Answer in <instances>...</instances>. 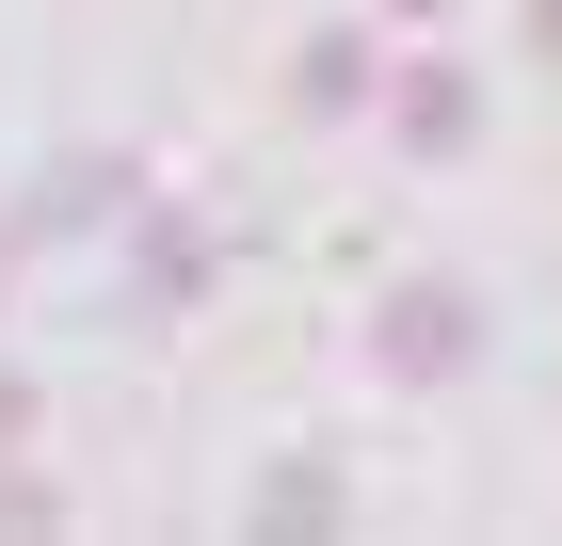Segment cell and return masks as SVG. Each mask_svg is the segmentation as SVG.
Here are the masks:
<instances>
[{
  "label": "cell",
  "mask_w": 562,
  "mask_h": 546,
  "mask_svg": "<svg viewBox=\"0 0 562 546\" xmlns=\"http://www.w3.org/2000/svg\"><path fill=\"white\" fill-rule=\"evenodd\" d=\"M467 337H482V305L450 290V274H418V290L370 305V370H386V386H450V370H467Z\"/></svg>",
  "instance_id": "cell-1"
},
{
  "label": "cell",
  "mask_w": 562,
  "mask_h": 546,
  "mask_svg": "<svg viewBox=\"0 0 562 546\" xmlns=\"http://www.w3.org/2000/svg\"><path fill=\"white\" fill-rule=\"evenodd\" d=\"M402 145H418V161L482 145V97H467V65H402Z\"/></svg>",
  "instance_id": "cell-2"
},
{
  "label": "cell",
  "mask_w": 562,
  "mask_h": 546,
  "mask_svg": "<svg viewBox=\"0 0 562 546\" xmlns=\"http://www.w3.org/2000/svg\"><path fill=\"white\" fill-rule=\"evenodd\" d=\"M290 97H305V113H353V97H370V48H353V33H322V48L290 65Z\"/></svg>",
  "instance_id": "cell-3"
},
{
  "label": "cell",
  "mask_w": 562,
  "mask_h": 546,
  "mask_svg": "<svg viewBox=\"0 0 562 546\" xmlns=\"http://www.w3.org/2000/svg\"><path fill=\"white\" fill-rule=\"evenodd\" d=\"M16 434H33V386H16V370H0V450H16Z\"/></svg>",
  "instance_id": "cell-4"
},
{
  "label": "cell",
  "mask_w": 562,
  "mask_h": 546,
  "mask_svg": "<svg viewBox=\"0 0 562 546\" xmlns=\"http://www.w3.org/2000/svg\"><path fill=\"white\" fill-rule=\"evenodd\" d=\"M530 48H547V65H562V0H530Z\"/></svg>",
  "instance_id": "cell-5"
},
{
  "label": "cell",
  "mask_w": 562,
  "mask_h": 546,
  "mask_svg": "<svg viewBox=\"0 0 562 546\" xmlns=\"http://www.w3.org/2000/svg\"><path fill=\"white\" fill-rule=\"evenodd\" d=\"M402 16H450V0H402Z\"/></svg>",
  "instance_id": "cell-6"
}]
</instances>
